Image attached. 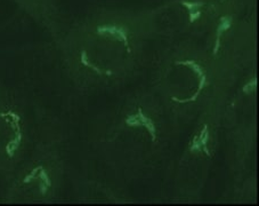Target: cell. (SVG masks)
<instances>
[{
  "instance_id": "3",
  "label": "cell",
  "mask_w": 259,
  "mask_h": 206,
  "mask_svg": "<svg viewBox=\"0 0 259 206\" xmlns=\"http://www.w3.org/2000/svg\"><path fill=\"white\" fill-rule=\"evenodd\" d=\"M20 3L24 4L26 7H29L31 11L37 12V14L44 15L47 14V0H19Z\"/></svg>"
},
{
  "instance_id": "1",
  "label": "cell",
  "mask_w": 259,
  "mask_h": 206,
  "mask_svg": "<svg viewBox=\"0 0 259 206\" xmlns=\"http://www.w3.org/2000/svg\"><path fill=\"white\" fill-rule=\"evenodd\" d=\"M132 32L119 17L103 16L71 37L70 53L79 69L87 75L110 78L117 74L118 60L131 51Z\"/></svg>"
},
{
  "instance_id": "2",
  "label": "cell",
  "mask_w": 259,
  "mask_h": 206,
  "mask_svg": "<svg viewBox=\"0 0 259 206\" xmlns=\"http://www.w3.org/2000/svg\"><path fill=\"white\" fill-rule=\"evenodd\" d=\"M21 129L16 116L0 108V163L14 159L21 147Z\"/></svg>"
}]
</instances>
